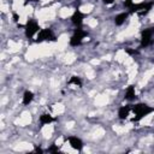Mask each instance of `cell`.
I'll list each match as a JSON object with an SVG mask.
<instances>
[{
  "mask_svg": "<svg viewBox=\"0 0 154 154\" xmlns=\"http://www.w3.org/2000/svg\"><path fill=\"white\" fill-rule=\"evenodd\" d=\"M40 31V26L35 20H29L25 25V36L31 38L36 32Z\"/></svg>",
  "mask_w": 154,
  "mask_h": 154,
  "instance_id": "5",
  "label": "cell"
},
{
  "mask_svg": "<svg viewBox=\"0 0 154 154\" xmlns=\"http://www.w3.org/2000/svg\"><path fill=\"white\" fill-rule=\"evenodd\" d=\"M69 84H75V85L81 87V85H82V81H81L79 77H77V76H72V77L70 78V81H69Z\"/></svg>",
  "mask_w": 154,
  "mask_h": 154,
  "instance_id": "13",
  "label": "cell"
},
{
  "mask_svg": "<svg viewBox=\"0 0 154 154\" xmlns=\"http://www.w3.org/2000/svg\"><path fill=\"white\" fill-rule=\"evenodd\" d=\"M131 109H132L134 113H135V117H134V120H135V122L141 120L143 117L148 116L149 113H152V112L154 111L153 107H150V106H148V105H146V103H137V105L132 106Z\"/></svg>",
  "mask_w": 154,
  "mask_h": 154,
  "instance_id": "1",
  "label": "cell"
},
{
  "mask_svg": "<svg viewBox=\"0 0 154 154\" xmlns=\"http://www.w3.org/2000/svg\"><path fill=\"white\" fill-rule=\"evenodd\" d=\"M153 35H154V28H148V29H144L142 32H141V45L143 47L146 46H149L152 42H153Z\"/></svg>",
  "mask_w": 154,
  "mask_h": 154,
  "instance_id": "3",
  "label": "cell"
},
{
  "mask_svg": "<svg viewBox=\"0 0 154 154\" xmlns=\"http://www.w3.org/2000/svg\"><path fill=\"white\" fill-rule=\"evenodd\" d=\"M103 2H105V4H112L113 0H103Z\"/></svg>",
  "mask_w": 154,
  "mask_h": 154,
  "instance_id": "16",
  "label": "cell"
},
{
  "mask_svg": "<svg viewBox=\"0 0 154 154\" xmlns=\"http://www.w3.org/2000/svg\"><path fill=\"white\" fill-rule=\"evenodd\" d=\"M49 150H51V152H58V148H57L55 146H53V147H52Z\"/></svg>",
  "mask_w": 154,
  "mask_h": 154,
  "instance_id": "15",
  "label": "cell"
},
{
  "mask_svg": "<svg viewBox=\"0 0 154 154\" xmlns=\"http://www.w3.org/2000/svg\"><path fill=\"white\" fill-rule=\"evenodd\" d=\"M32 99H34V94H32V91L26 90V91L23 94V103H24V105H29V103L32 101Z\"/></svg>",
  "mask_w": 154,
  "mask_h": 154,
  "instance_id": "9",
  "label": "cell"
},
{
  "mask_svg": "<svg viewBox=\"0 0 154 154\" xmlns=\"http://www.w3.org/2000/svg\"><path fill=\"white\" fill-rule=\"evenodd\" d=\"M83 18H84L83 13H82L79 10H76V11L73 12L72 17H71V20H72L73 25H76L77 28H79V26L82 25V23H83Z\"/></svg>",
  "mask_w": 154,
  "mask_h": 154,
  "instance_id": "6",
  "label": "cell"
},
{
  "mask_svg": "<svg viewBox=\"0 0 154 154\" xmlns=\"http://www.w3.org/2000/svg\"><path fill=\"white\" fill-rule=\"evenodd\" d=\"M126 18H128V13H126V12H124V13H119L118 16H116V18H114V23H116L117 25H122V24L125 22Z\"/></svg>",
  "mask_w": 154,
  "mask_h": 154,
  "instance_id": "10",
  "label": "cell"
},
{
  "mask_svg": "<svg viewBox=\"0 0 154 154\" xmlns=\"http://www.w3.org/2000/svg\"><path fill=\"white\" fill-rule=\"evenodd\" d=\"M125 6H132V0H126L125 1Z\"/></svg>",
  "mask_w": 154,
  "mask_h": 154,
  "instance_id": "14",
  "label": "cell"
},
{
  "mask_svg": "<svg viewBox=\"0 0 154 154\" xmlns=\"http://www.w3.org/2000/svg\"><path fill=\"white\" fill-rule=\"evenodd\" d=\"M54 119H53V117L51 116V114H47V113H45V114H41L40 116V122H41V124H49V123H52Z\"/></svg>",
  "mask_w": 154,
  "mask_h": 154,
  "instance_id": "12",
  "label": "cell"
},
{
  "mask_svg": "<svg viewBox=\"0 0 154 154\" xmlns=\"http://www.w3.org/2000/svg\"><path fill=\"white\" fill-rule=\"evenodd\" d=\"M67 141H69L70 146H71L73 149L81 150V149H82V147H83V143H82V141H81L78 137H76V136H70V137L67 138Z\"/></svg>",
  "mask_w": 154,
  "mask_h": 154,
  "instance_id": "7",
  "label": "cell"
},
{
  "mask_svg": "<svg viewBox=\"0 0 154 154\" xmlns=\"http://www.w3.org/2000/svg\"><path fill=\"white\" fill-rule=\"evenodd\" d=\"M85 36H87V31H84V30L81 29V28H77V29L75 30L73 35H72L71 38H70V45H71V46H78V45H81V43H82V40H83Z\"/></svg>",
  "mask_w": 154,
  "mask_h": 154,
  "instance_id": "2",
  "label": "cell"
},
{
  "mask_svg": "<svg viewBox=\"0 0 154 154\" xmlns=\"http://www.w3.org/2000/svg\"><path fill=\"white\" fill-rule=\"evenodd\" d=\"M130 111H131V107H130V106H123V107H120L119 111H118V116H119V118H120V119H125V118H128Z\"/></svg>",
  "mask_w": 154,
  "mask_h": 154,
  "instance_id": "8",
  "label": "cell"
},
{
  "mask_svg": "<svg viewBox=\"0 0 154 154\" xmlns=\"http://www.w3.org/2000/svg\"><path fill=\"white\" fill-rule=\"evenodd\" d=\"M54 34L51 29H42L38 31V35L36 37V42H42V41H54Z\"/></svg>",
  "mask_w": 154,
  "mask_h": 154,
  "instance_id": "4",
  "label": "cell"
},
{
  "mask_svg": "<svg viewBox=\"0 0 154 154\" xmlns=\"http://www.w3.org/2000/svg\"><path fill=\"white\" fill-rule=\"evenodd\" d=\"M13 18H14V20H18V16H17V14H16V13H14V14H13Z\"/></svg>",
  "mask_w": 154,
  "mask_h": 154,
  "instance_id": "17",
  "label": "cell"
},
{
  "mask_svg": "<svg viewBox=\"0 0 154 154\" xmlns=\"http://www.w3.org/2000/svg\"><path fill=\"white\" fill-rule=\"evenodd\" d=\"M135 97V87L134 85H129L125 93V99L126 100H132Z\"/></svg>",
  "mask_w": 154,
  "mask_h": 154,
  "instance_id": "11",
  "label": "cell"
}]
</instances>
